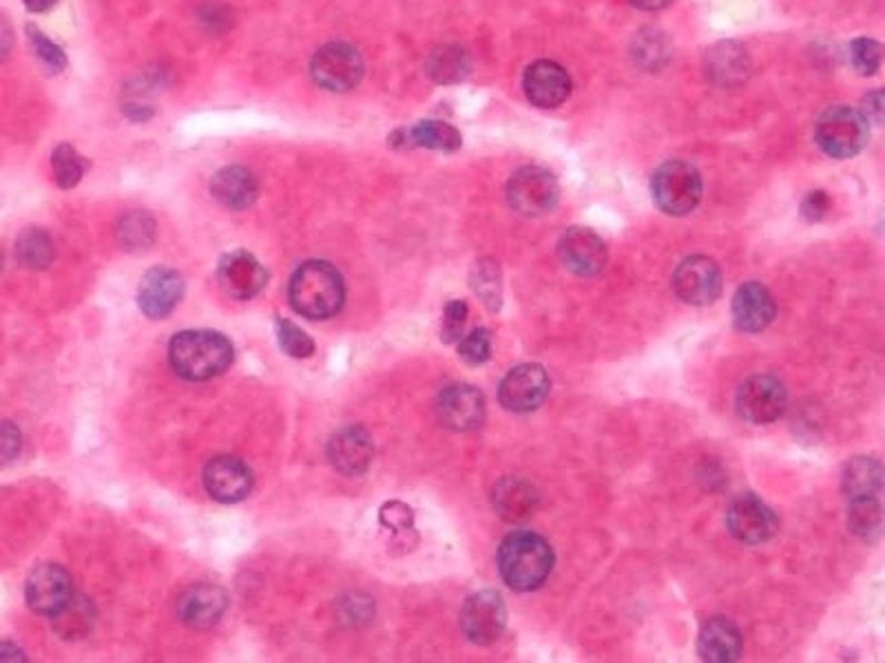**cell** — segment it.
<instances>
[{"instance_id": "obj_1", "label": "cell", "mask_w": 885, "mask_h": 663, "mask_svg": "<svg viewBox=\"0 0 885 663\" xmlns=\"http://www.w3.org/2000/svg\"><path fill=\"white\" fill-rule=\"evenodd\" d=\"M288 297L297 315L313 321L331 319L344 308L346 301L344 277L328 261H306L295 270Z\"/></svg>"}, {"instance_id": "obj_2", "label": "cell", "mask_w": 885, "mask_h": 663, "mask_svg": "<svg viewBox=\"0 0 885 663\" xmlns=\"http://www.w3.org/2000/svg\"><path fill=\"white\" fill-rule=\"evenodd\" d=\"M169 363L184 380H210L230 367L233 345L219 332H179L169 345Z\"/></svg>"}, {"instance_id": "obj_3", "label": "cell", "mask_w": 885, "mask_h": 663, "mask_svg": "<svg viewBox=\"0 0 885 663\" xmlns=\"http://www.w3.org/2000/svg\"><path fill=\"white\" fill-rule=\"evenodd\" d=\"M553 568V551L533 531L510 533L499 548V573L503 582L521 593L544 584Z\"/></svg>"}, {"instance_id": "obj_4", "label": "cell", "mask_w": 885, "mask_h": 663, "mask_svg": "<svg viewBox=\"0 0 885 663\" xmlns=\"http://www.w3.org/2000/svg\"><path fill=\"white\" fill-rule=\"evenodd\" d=\"M651 192L658 208L667 215L682 217L698 208L705 184L700 170L689 162L671 160L660 166L651 181Z\"/></svg>"}, {"instance_id": "obj_5", "label": "cell", "mask_w": 885, "mask_h": 663, "mask_svg": "<svg viewBox=\"0 0 885 663\" xmlns=\"http://www.w3.org/2000/svg\"><path fill=\"white\" fill-rule=\"evenodd\" d=\"M871 138L868 120L862 111L853 107H833L828 109L815 131V140L822 151L835 160H846L864 151Z\"/></svg>"}, {"instance_id": "obj_6", "label": "cell", "mask_w": 885, "mask_h": 663, "mask_svg": "<svg viewBox=\"0 0 885 663\" xmlns=\"http://www.w3.org/2000/svg\"><path fill=\"white\" fill-rule=\"evenodd\" d=\"M508 199L517 212L525 217H540L558 206L560 186L547 168L525 166L512 175L508 184Z\"/></svg>"}, {"instance_id": "obj_7", "label": "cell", "mask_w": 885, "mask_h": 663, "mask_svg": "<svg viewBox=\"0 0 885 663\" xmlns=\"http://www.w3.org/2000/svg\"><path fill=\"white\" fill-rule=\"evenodd\" d=\"M786 387L770 374L750 376L737 392V412L750 425H768L779 420L786 412Z\"/></svg>"}, {"instance_id": "obj_8", "label": "cell", "mask_w": 885, "mask_h": 663, "mask_svg": "<svg viewBox=\"0 0 885 663\" xmlns=\"http://www.w3.org/2000/svg\"><path fill=\"white\" fill-rule=\"evenodd\" d=\"M363 58L348 42H331L322 47L311 62L315 82L328 91H351L363 78Z\"/></svg>"}, {"instance_id": "obj_9", "label": "cell", "mask_w": 885, "mask_h": 663, "mask_svg": "<svg viewBox=\"0 0 885 663\" xmlns=\"http://www.w3.org/2000/svg\"><path fill=\"white\" fill-rule=\"evenodd\" d=\"M508 626V608L505 600L496 591H481L461 608V631L463 635L479 646L494 644Z\"/></svg>"}, {"instance_id": "obj_10", "label": "cell", "mask_w": 885, "mask_h": 663, "mask_svg": "<svg viewBox=\"0 0 885 663\" xmlns=\"http://www.w3.org/2000/svg\"><path fill=\"white\" fill-rule=\"evenodd\" d=\"M436 418L450 432H474L485 423L488 403L485 396L465 383L448 385L436 396Z\"/></svg>"}, {"instance_id": "obj_11", "label": "cell", "mask_w": 885, "mask_h": 663, "mask_svg": "<svg viewBox=\"0 0 885 663\" xmlns=\"http://www.w3.org/2000/svg\"><path fill=\"white\" fill-rule=\"evenodd\" d=\"M726 526L735 540L741 544H764L773 540L779 531V519L770 506L753 494L737 496L726 511Z\"/></svg>"}, {"instance_id": "obj_12", "label": "cell", "mask_w": 885, "mask_h": 663, "mask_svg": "<svg viewBox=\"0 0 885 663\" xmlns=\"http://www.w3.org/2000/svg\"><path fill=\"white\" fill-rule=\"evenodd\" d=\"M551 389L549 374L542 365L525 363L505 374L499 387V400L508 412L528 414L538 409Z\"/></svg>"}, {"instance_id": "obj_13", "label": "cell", "mask_w": 885, "mask_h": 663, "mask_svg": "<svg viewBox=\"0 0 885 663\" xmlns=\"http://www.w3.org/2000/svg\"><path fill=\"white\" fill-rule=\"evenodd\" d=\"M673 290L689 306H710L721 295V270L710 257L694 255L678 266Z\"/></svg>"}, {"instance_id": "obj_14", "label": "cell", "mask_w": 885, "mask_h": 663, "mask_svg": "<svg viewBox=\"0 0 885 663\" xmlns=\"http://www.w3.org/2000/svg\"><path fill=\"white\" fill-rule=\"evenodd\" d=\"M27 604L33 613L53 617L73 595L69 573L58 564H40L27 580Z\"/></svg>"}, {"instance_id": "obj_15", "label": "cell", "mask_w": 885, "mask_h": 663, "mask_svg": "<svg viewBox=\"0 0 885 663\" xmlns=\"http://www.w3.org/2000/svg\"><path fill=\"white\" fill-rule=\"evenodd\" d=\"M217 277L224 293L237 301H248L257 297L268 284L266 268L246 250H233L224 255L217 268Z\"/></svg>"}, {"instance_id": "obj_16", "label": "cell", "mask_w": 885, "mask_h": 663, "mask_svg": "<svg viewBox=\"0 0 885 663\" xmlns=\"http://www.w3.org/2000/svg\"><path fill=\"white\" fill-rule=\"evenodd\" d=\"M558 255L567 270L580 277L598 275L607 264L604 241L589 228H569L558 241Z\"/></svg>"}, {"instance_id": "obj_17", "label": "cell", "mask_w": 885, "mask_h": 663, "mask_svg": "<svg viewBox=\"0 0 885 663\" xmlns=\"http://www.w3.org/2000/svg\"><path fill=\"white\" fill-rule=\"evenodd\" d=\"M204 487L208 496L222 504H235L253 492L250 469L233 456L213 458L204 469Z\"/></svg>"}, {"instance_id": "obj_18", "label": "cell", "mask_w": 885, "mask_h": 663, "mask_svg": "<svg viewBox=\"0 0 885 663\" xmlns=\"http://www.w3.org/2000/svg\"><path fill=\"white\" fill-rule=\"evenodd\" d=\"M181 295H184L181 277L171 268L158 266L145 275L138 290V306L149 319L160 321L176 310Z\"/></svg>"}, {"instance_id": "obj_19", "label": "cell", "mask_w": 885, "mask_h": 663, "mask_svg": "<svg viewBox=\"0 0 885 663\" xmlns=\"http://www.w3.org/2000/svg\"><path fill=\"white\" fill-rule=\"evenodd\" d=\"M328 458L342 476L354 478L365 474L374 458L372 436L361 425L340 429L328 443Z\"/></svg>"}, {"instance_id": "obj_20", "label": "cell", "mask_w": 885, "mask_h": 663, "mask_svg": "<svg viewBox=\"0 0 885 663\" xmlns=\"http://www.w3.org/2000/svg\"><path fill=\"white\" fill-rule=\"evenodd\" d=\"M226 606L228 595L224 593V588L215 584H195L181 593L177 602V615L186 626L195 631H206L222 620Z\"/></svg>"}, {"instance_id": "obj_21", "label": "cell", "mask_w": 885, "mask_h": 663, "mask_svg": "<svg viewBox=\"0 0 885 663\" xmlns=\"http://www.w3.org/2000/svg\"><path fill=\"white\" fill-rule=\"evenodd\" d=\"M523 87L531 105L540 109H555L569 98L571 78L558 62L538 60L528 67Z\"/></svg>"}, {"instance_id": "obj_22", "label": "cell", "mask_w": 885, "mask_h": 663, "mask_svg": "<svg viewBox=\"0 0 885 663\" xmlns=\"http://www.w3.org/2000/svg\"><path fill=\"white\" fill-rule=\"evenodd\" d=\"M777 315V306L768 288L757 281H748L737 288L732 297V321L735 328L746 334L766 330Z\"/></svg>"}, {"instance_id": "obj_23", "label": "cell", "mask_w": 885, "mask_h": 663, "mask_svg": "<svg viewBox=\"0 0 885 663\" xmlns=\"http://www.w3.org/2000/svg\"><path fill=\"white\" fill-rule=\"evenodd\" d=\"M744 649L741 631L726 617H710L698 637V655L702 662L732 663Z\"/></svg>"}, {"instance_id": "obj_24", "label": "cell", "mask_w": 885, "mask_h": 663, "mask_svg": "<svg viewBox=\"0 0 885 663\" xmlns=\"http://www.w3.org/2000/svg\"><path fill=\"white\" fill-rule=\"evenodd\" d=\"M538 492L523 478H503L492 492V506L496 515L510 524L528 522L538 508Z\"/></svg>"}, {"instance_id": "obj_25", "label": "cell", "mask_w": 885, "mask_h": 663, "mask_svg": "<svg viewBox=\"0 0 885 663\" xmlns=\"http://www.w3.org/2000/svg\"><path fill=\"white\" fill-rule=\"evenodd\" d=\"M210 192L222 206H226L230 210H244L255 204V199L259 195V186H257L255 175L248 168L228 166L213 177Z\"/></svg>"}, {"instance_id": "obj_26", "label": "cell", "mask_w": 885, "mask_h": 663, "mask_svg": "<svg viewBox=\"0 0 885 663\" xmlns=\"http://www.w3.org/2000/svg\"><path fill=\"white\" fill-rule=\"evenodd\" d=\"M394 138H399L401 147H421V149H430V151H443V154H454L461 149L463 138L461 133L439 120H423L419 125H414L412 129L399 131Z\"/></svg>"}, {"instance_id": "obj_27", "label": "cell", "mask_w": 885, "mask_h": 663, "mask_svg": "<svg viewBox=\"0 0 885 663\" xmlns=\"http://www.w3.org/2000/svg\"><path fill=\"white\" fill-rule=\"evenodd\" d=\"M425 71L439 85H454L470 76L472 60L463 47L441 44L430 53Z\"/></svg>"}, {"instance_id": "obj_28", "label": "cell", "mask_w": 885, "mask_h": 663, "mask_svg": "<svg viewBox=\"0 0 885 663\" xmlns=\"http://www.w3.org/2000/svg\"><path fill=\"white\" fill-rule=\"evenodd\" d=\"M96 624V608L85 595H71L69 602L53 615V631L62 640H85Z\"/></svg>"}, {"instance_id": "obj_29", "label": "cell", "mask_w": 885, "mask_h": 663, "mask_svg": "<svg viewBox=\"0 0 885 663\" xmlns=\"http://www.w3.org/2000/svg\"><path fill=\"white\" fill-rule=\"evenodd\" d=\"M884 487V467L875 458H855L846 465L842 489L848 497L877 496Z\"/></svg>"}, {"instance_id": "obj_30", "label": "cell", "mask_w": 885, "mask_h": 663, "mask_svg": "<svg viewBox=\"0 0 885 663\" xmlns=\"http://www.w3.org/2000/svg\"><path fill=\"white\" fill-rule=\"evenodd\" d=\"M848 528L853 535L866 542L879 540L884 528V508L877 496L850 497Z\"/></svg>"}, {"instance_id": "obj_31", "label": "cell", "mask_w": 885, "mask_h": 663, "mask_svg": "<svg viewBox=\"0 0 885 663\" xmlns=\"http://www.w3.org/2000/svg\"><path fill=\"white\" fill-rule=\"evenodd\" d=\"M16 257L24 268L45 270L53 261L51 237L42 228L24 230L16 241Z\"/></svg>"}, {"instance_id": "obj_32", "label": "cell", "mask_w": 885, "mask_h": 663, "mask_svg": "<svg viewBox=\"0 0 885 663\" xmlns=\"http://www.w3.org/2000/svg\"><path fill=\"white\" fill-rule=\"evenodd\" d=\"M472 290L481 297V301L496 313L503 301V288H501V268L494 259H481L474 264L472 275H470Z\"/></svg>"}, {"instance_id": "obj_33", "label": "cell", "mask_w": 885, "mask_h": 663, "mask_svg": "<svg viewBox=\"0 0 885 663\" xmlns=\"http://www.w3.org/2000/svg\"><path fill=\"white\" fill-rule=\"evenodd\" d=\"M746 51L737 49L735 44H719L715 51H710V62H708V73L721 82V85H730V82H739L744 80L746 71H748V62H746Z\"/></svg>"}, {"instance_id": "obj_34", "label": "cell", "mask_w": 885, "mask_h": 663, "mask_svg": "<svg viewBox=\"0 0 885 663\" xmlns=\"http://www.w3.org/2000/svg\"><path fill=\"white\" fill-rule=\"evenodd\" d=\"M118 239L127 250H142L151 246L156 239V219L145 210L125 215L118 224Z\"/></svg>"}, {"instance_id": "obj_35", "label": "cell", "mask_w": 885, "mask_h": 663, "mask_svg": "<svg viewBox=\"0 0 885 663\" xmlns=\"http://www.w3.org/2000/svg\"><path fill=\"white\" fill-rule=\"evenodd\" d=\"M51 168L60 188H73L85 177L87 165L85 158H80L73 147L60 145L51 154Z\"/></svg>"}, {"instance_id": "obj_36", "label": "cell", "mask_w": 885, "mask_h": 663, "mask_svg": "<svg viewBox=\"0 0 885 663\" xmlns=\"http://www.w3.org/2000/svg\"><path fill=\"white\" fill-rule=\"evenodd\" d=\"M27 40H29V47H31L33 56L40 60V65L47 71L60 73L67 67L65 51L53 40H49L36 24H27Z\"/></svg>"}, {"instance_id": "obj_37", "label": "cell", "mask_w": 885, "mask_h": 663, "mask_svg": "<svg viewBox=\"0 0 885 663\" xmlns=\"http://www.w3.org/2000/svg\"><path fill=\"white\" fill-rule=\"evenodd\" d=\"M275 330H277L279 347H282L288 356H293V358H308V356L315 354V343H313V338H311L306 332L302 330L299 326L291 324L288 319L277 317Z\"/></svg>"}, {"instance_id": "obj_38", "label": "cell", "mask_w": 885, "mask_h": 663, "mask_svg": "<svg viewBox=\"0 0 885 663\" xmlns=\"http://www.w3.org/2000/svg\"><path fill=\"white\" fill-rule=\"evenodd\" d=\"M882 60H884V47L877 40L857 38L850 44V62L859 73L864 76L877 73L882 69Z\"/></svg>"}, {"instance_id": "obj_39", "label": "cell", "mask_w": 885, "mask_h": 663, "mask_svg": "<svg viewBox=\"0 0 885 663\" xmlns=\"http://www.w3.org/2000/svg\"><path fill=\"white\" fill-rule=\"evenodd\" d=\"M459 356L468 365H483L492 356V336L485 328H476L459 338Z\"/></svg>"}, {"instance_id": "obj_40", "label": "cell", "mask_w": 885, "mask_h": 663, "mask_svg": "<svg viewBox=\"0 0 885 663\" xmlns=\"http://www.w3.org/2000/svg\"><path fill=\"white\" fill-rule=\"evenodd\" d=\"M378 522L385 528H390L392 533H396V535L414 531V513H412V508L407 504H403V502H396V499L385 502L381 506Z\"/></svg>"}, {"instance_id": "obj_41", "label": "cell", "mask_w": 885, "mask_h": 663, "mask_svg": "<svg viewBox=\"0 0 885 663\" xmlns=\"http://www.w3.org/2000/svg\"><path fill=\"white\" fill-rule=\"evenodd\" d=\"M468 315H470V308H468L465 301L454 299V301H450V304L445 306L443 326H441V338H443V343H456V340L463 336L465 324H468Z\"/></svg>"}, {"instance_id": "obj_42", "label": "cell", "mask_w": 885, "mask_h": 663, "mask_svg": "<svg viewBox=\"0 0 885 663\" xmlns=\"http://www.w3.org/2000/svg\"><path fill=\"white\" fill-rule=\"evenodd\" d=\"M20 447H22V438H20L18 427L9 420L0 423V465L13 463L16 456L20 454Z\"/></svg>"}, {"instance_id": "obj_43", "label": "cell", "mask_w": 885, "mask_h": 663, "mask_svg": "<svg viewBox=\"0 0 885 663\" xmlns=\"http://www.w3.org/2000/svg\"><path fill=\"white\" fill-rule=\"evenodd\" d=\"M830 206H833V201H830L826 190H813L802 201V215L808 221H819V219H824L828 215Z\"/></svg>"}, {"instance_id": "obj_44", "label": "cell", "mask_w": 885, "mask_h": 663, "mask_svg": "<svg viewBox=\"0 0 885 663\" xmlns=\"http://www.w3.org/2000/svg\"><path fill=\"white\" fill-rule=\"evenodd\" d=\"M230 20H233V18H230L226 4L208 2V4L201 7V22H204L206 27H210V29H217V31L224 29V31H226V27H228Z\"/></svg>"}, {"instance_id": "obj_45", "label": "cell", "mask_w": 885, "mask_h": 663, "mask_svg": "<svg viewBox=\"0 0 885 663\" xmlns=\"http://www.w3.org/2000/svg\"><path fill=\"white\" fill-rule=\"evenodd\" d=\"M342 620H346L348 624L367 622V617L372 615V602L365 597H348L346 602H342Z\"/></svg>"}, {"instance_id": "obj_46", "label": "cell", "mask_w": 885, "mask_h": 663, "mask_svg": "<svg viewBox=\"0 0 885 663\" xmlns=\"http://www.w3.org/2000/svg\"><path fill=\"white\" fill-rule=\"evenodd\" d=\"M660 56H665V49H662V44H660L653 36H651V38H640L638 58H640L642 65L658 67V58H660Z\"/></svg>"}, {"instance_id": "obj_47", "label": "cell", "mask_w": 885, "mask_h": 663, "mask_svg": "<svg viewBox=\"0 0 885 663\" xmlns=\"http://www.w3.org/2000/svg\"><path fill=\"white\" fill-rule=\"evenodd\" d=\"M864 116H866L868 122L875 120L877 125L884 120V93H882V91H875V93H871V96L866 98V111H864Z\"/></svg>"}, {"instance_id": "obj_48", "label": "cell", "mask_w": 885, "mask_h": 663, "mask_svg": "<svg viewBox=\"0 0 885 663\" xmlns=\"http://www.w3.org/2000/svg\"><path fill=\"white\" fill-rule=\"evenodd\" d=\"M11 44H13V33H11V27L7 24V20H4V18H0V60H4V58H7V53L11 51Z\"/></svg>"}, {"instance_id": "obj_49", "label": "cell", "mask_w": 885, "mask_h": 663, "mask_svg": "<svg viewBox=\"0 0 885 663\" xmlns=\"http://www.w3.org/2000/svg\"><path fill=\"white\" fill-rule=\"evenodd\" d=\"M0 662H24V653L13 644H0Z\"/></svg>"}, {"instance_id": "obj_50", "label": "cell", "mask_w": 885, "mask_h": 663, "mask_svg": "<svg viewBox=\"0 0 885 663\" xmlns=\"http://www.w3.org/2000/svg\"><path fill=\"white\" fill-rule=\"evenodd\" d=\"M636 7H640V9H647V11H658V9H665V7H669L673 0H631Z\"/></svg>"}, {"instance_id": "obj_51", "label": "cell", "mask_w": 885, "mask_h": 663, "mask_svg": "<svg viewBox=\"0 0 885 663\" xmlns=\"http://www.w3.org/2000/svg\"><path fill=\"white\" fill-rule=\"evenodd\" d=\"M24 2V7L29 9V11H33V13H42V11H47V9H51L58 0H22Z\"/></svg>"}]
</instances>
